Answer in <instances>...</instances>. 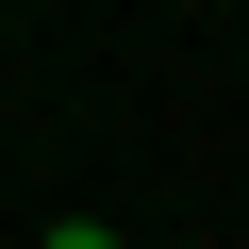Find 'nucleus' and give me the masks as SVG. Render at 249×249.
Here are the masks:
<instances>
[{
	"instance_id": "nucleus-1",
	"label": "nucleus",
	"mask_w": 249,
	"mask_h": 249,
	"mask_svg": "<svg viewBox=\"0 0 249 249\" xmlns=\"http://www.w3.org/2000/svg\"><path fill=\"white\" fill-rule=\"evenodd\" d=\"M34 249H116V232H100V216H67V232H34Z\"/></svg>"
}]
</instances>
